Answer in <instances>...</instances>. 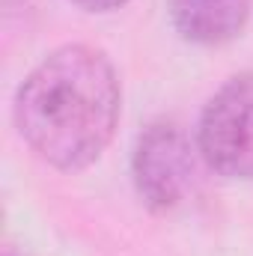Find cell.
<instances>
[{
    "label": "cell",
    "mask_w": 253,
    "mask_h": 256,
    "mask_svg": "<svg viewBox=\"0 0 253 256\" xmlns=\"http://www.w3.org/2000/svg\"><path fill=\"white\" fill-rule=\"evenodd\" d=\"M3 256H18V254H15V250H12V248H6V254H3Z\"/></svg>",
    "instance_id": "8992f818"
},
{
    "label": "cell",
    "mask_w": 253,
    "mask_h": 256,
    "mask_svg": "<svg viewBox=\"0 0 253 256\" xmlns=\"http://www.w3.org/2000/svg\"><path fill=\"white\" fill-rule=\"evenodd\" d=\"M253 0H167L176 33L194 45H226L248 27Z\"/></svg>",
    "instance_id": "277c9868"
},
{
    "label": "cell",
    "mask_w": 253,
    "mask_h": 256,
    "mask_svg": "<svg viewBox=\"0 0 253 256\" xmlns=\"http://www.w3.org/2000/svg\"><path fill=\"white\" fill-rule=\"evenodd\" d=\"M72 3H78L86 12H114V9L126 6L128 0H72Z\"/></svg>",
    "instance_id": "5b68a950"
},
{
    "label": "cell",
    "mask_w": 253,
    "mask_h": 256,
    "mask_svg": "<svg viewBox=\"0 0 253 256\" xmlns=\"http://www.w3.org/2000/svg\"><path fill=\"white\" fill-rule=\"evenodd\" d=\"M122 114V84L92 45H60L15 90L12 120L30 152L54 170L78 173L110 146Z\"/></svg>",
    "instance_id": "6da1fadb"
},
{
    "label": "cell",
    "mask_w": 253,
    "mask_h": 256,
    "mask_svg": "<svg viewBox=\"0 0 253 256\" xmlns=\"http://www.w3.org/2000/svg\"><path fill=\"white\" fill-rule=\"evenodd\" d=\"M131 179L140 202L167 214L185 202L194 188V146L173 120H155L134 140Z\"/></svg>",
    "instance_id": "3957f363"
},
{
    "label": "cell",
    "mask_w": 253,
    "mask_h": 256,
    "mask_svg": "<svg viewBox=\"0 0 253 256\" xmlns=\"http://www.w3.org/2000/svg\"><path fill=\"white\" fill-rule=\"evenodd\" d=\"M196 152L224 179H253V72L224 80L196 122Z\"/></svg>",
    "instance_id": "7a4b0ae2"
}]
</instances>
